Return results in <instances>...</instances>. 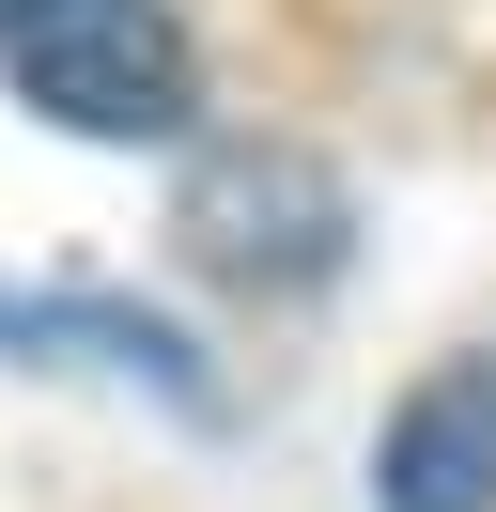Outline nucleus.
I'll list each match as a JSON object with an SVG mask.
<instances>
[{
    "label": "nucleus",
    "instance_id": "nucleus-1",
    "mask_svg": "<svg viewBox=\"0 0 496 512\" xmlns=\"http://www.w3.org/2000/svg\"><path fill=\"white\" fill-rule=\"evenodd\" d=\"M0 78L78 140H186L202 109L171 0H0Z\"/></svg>",
    "mask_w": 496,
    "mask_h": 512
},
{
    "label": "nucleus",
    "instance_id": "nucleus-2",
    "mask_svg": "<svg viewBox=\"0 0 496 512\" xmlns=\"http://www.w3.org/2000/svg\"><path fill=\"white\" fill-rule=\"evenodd\" d=\"M372 497L388 512H496V357H450V373H419L388 404Z\"/></svg>",
    "mask_w": 496,
    "mask_h": 512
}]
</instances>
